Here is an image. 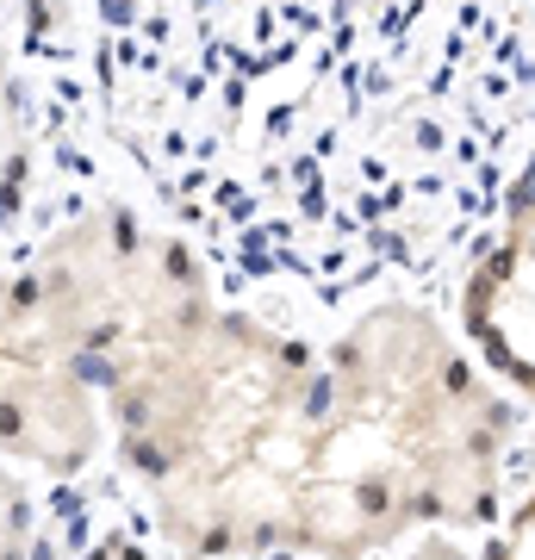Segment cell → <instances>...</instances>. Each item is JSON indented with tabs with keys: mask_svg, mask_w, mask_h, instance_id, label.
Returning <instances> with one entry per match:
<instances>
[{
	"mask_svg": "<svg viewBox=\"0 0 535 560\" xmlns=\"http://www.w3.org/2000/svg\"><path fill=\"white\" fill-rule=\"evenodd\" d=\"M162 541L187 560L317 555L330 536L324 355L212 305L100 393Z\"/></svg>",
	"mask_w": 535,
	"mask_h": 560,
	"instance_id": "obj_1",
	"label": "cell"
},
{
	"mask_svg": "<svg viewBox=\"0 0 535 560\" xmlns=\"http://www.w3.org/2000/svg\"><path fill=\"white\" fill-rule=\"evenodd\" d=\"M330 381V536L324 560H374L417 529L492 511L516 411L417 305L361 312L324 355Z\"/></svg>",
	"mask_w": 535,
	"mask_h": 560,
	"instance_id": "obj_2",
	"label": "cell"
},
{
	"mask_svg": "<svg viewBox=\"0 0 535 560\" xmlns=\"http://www.w3.org/2000/svg\"><path fill=\"white\" fill-rule=\"evenodd\" d=\"M32 300L94 399L125 368L156 355L187 324H199L219 293L168 231L125 206H94L57 231L32 261Z\"/></svg>",
	"mask_w": 535,
	"mask_h": 560,
	"instance_id": "obj_3",
	"label": "cell"
},
{
	"mask_svg": "<svg viewBox=\"0 0 535 560\" xmlns=\"http://www.w3.org/2000/svg\"><path fill=\"white\" fill-rule=\"evenodd\" d=\"M106 411L75 361L57 349L32 280L0 275V460L75 480L100 455Z\"/></svg>",
	"mask_w": 535,
	"mask_h": 560,
	"instance_id": "obj_4",
	"label": "cell"
},
{
	"mask_svg": "<svg viewBox=\"0 0 535 560\" xmlns=\"http://www.w3.org/2000/svg\"><path fill=\"white\" fill-rule=\"evenodd\" d=\"M461 324L486 368L535 405V156L516 175L504 224L461 293Z\"/></svg>",
	"mask_w": 535,
	"mask_h": 560,
	"instance_id": "obj_5",
	"label": "cell"
},
{
	"mask_svg": "<svg viewBox=\"0 0 535 560\" xmlns=\"http://www.w3.org/2000/svg\"><path fill=\"white\" fill-rule=\"evenodd\" d=\"M32 536H38V504L25 492L20 467L0 460V560H32Z\"/></svg>",
	"mask_w": 535,
	"mask_h": 560,
	"instance_id": "obj_6",
	"label": "cell"
},
{
	"mask_svg": "<svg viewBox=\"0 0 535 560\" xmlns=\"http://www.w3.org/2000/svg\"><path fill=\"white\" fill-rule=\"evenodd\" d=\"M486 560H535V486L516 499V511L492 529V548Z\"/></svg>",
	"mask_w": 535,
	"mask_h": 560,
	"instance_id": "obj_7",
	"label": "cell"
},
{
	"mask_svg": "<svg viewBox=\"0 0 535 560\" xmlns=\"http://www.w3.org/2000/svg\"><path fill=\"white\" fill-rule=\"evenodd\" d=\"M398 560H467V555H461L449 536H423V541H411V548H405Z\"/></svg>",
	"mask_w": 535,
	"mask_h": 560,
	"instance_id": "obj_8",
	"label": "cell"
},
{
	"mask_svg": "<svg viewBox=\"0 0 535 560\" xmlns=\"http://www.w3.org/2000/svg\"><path fill=\"white\" fill-rule=\"evenodd\" d=\"M75 560H150L138 548V541H119V536H106V541H94V548H88V555H75Z\"/></svg>",
	"mask_w": 535,
	"mask_h": 560,
	"instance_id": "obj_9",
	"label": "cell"
}]
</instances>
